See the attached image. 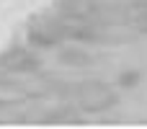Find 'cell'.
<instances>
[{
	"label": "cell",
	"instance_id": "obj_5",
	"mask_svg": "<svg viewBox=\"0 0 147 129\" xmlns=\"http://www.w3.org/2000/svg\"><path fill=\"white\" fill-rule=\"evenodd\" d=\"M137 80H140V75H137V72H124V75H121V80H119V83H121V85H124V88H129V85H134V83H137Z\"/></svg>",
	"mask_w": 147,
	"mask_h": 129
},
{
	"label": "cell",
	"instance_id": "obj_6",
	"mask_svg": "<svg viewBox=\"0 0 147 129\" xmlns=\"http://www.w3.org/2000/svg\"><path fill=\"white\" fill-rule=\"evenodd\" d=\"M137 26H140V31H145V34H147V16H145V18H140V21H137Z\"/></svg>",
	"mask_w": 147,
	"mask_h": 129
},
{
	"label": "cell",
	"instance_id": "obj_4",
	"mask_svg": "<svg viewBox=\"0 0 147 129\" xmlns=\"http://www.w3.org/2000/svg\"><path fill=\"white\" fill-rule=\"evenodd\" d=\"M59 59L65 62V65H72V67H80V65H88L90 62V57L85 54V52H80V49H65L62 54H59Z\"/></svg>",
	"mask_w": 147,
	"mask_h": 129
},
{
	"label": "cell",
	"instance_id": "obj_3",
	"mask_svg": "<svg viewBox=\"0 0 147 129\" xmlns=\"http://www.w3.org/2000/svg\"><path fill=\"white\" fill-rule=\"evenodd\" d=\"M59 39H62V34L57 31V26H52V23H36V26H31L28 28V41L34 44V47H57L59 44Z\"/></svg>",
	"mask_w": 147,
	"mask_h": 129
},
{
	"label": "cell",
	"instance_id": "obj_1",
	"mask_svg": "<svg viewBox=\"0 0 147 129\" xmlns=\"http://www.w3.org/2000/svg\"><path fill=\"white\" fill-rule=\"evenodd\" d=\"M78 103L85 111H106L116 103V93L106 83H85L78 91Z\"/></svg>",
	"mask_w": 147,
	"mask_h": 129
},
{
	"label": "cell",
	"instance_id": "obj_2",
	"mask_svg": "<svg viewBox=\"0 0 147 129\" xmlns=\"http://www.w3.org/2000/svg\"><path fill=\"white\" fill-rule=\"evenodd\" d=\"M36 67H39L36 57H31L26 49H10V52L0 54V70H8V72H31Z\"/></svg>",
	"mask_w": 147,
	"mask_h": 129
}]
</instances>
